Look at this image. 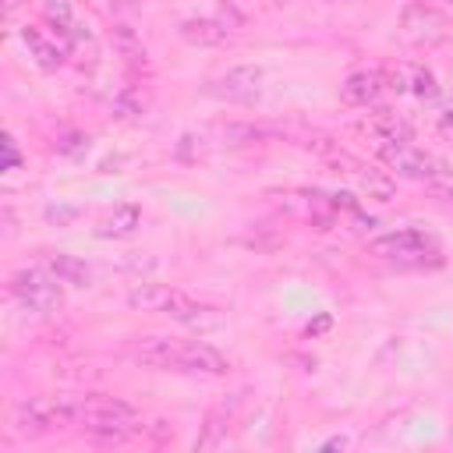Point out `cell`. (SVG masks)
<instances>
[{"mask_svg":"<svg viewBox=\"0 0 453 453\" xmlns=\"http://www.w3.org/2000/svg\"><path fill=\"white\" fill-rule=\"evenodd\" d=\"M134 361H142L156 372H180V375H223V372H230V361L202 340L145 336L134 343Z\"/></svg>","mask_w":453,"mask_h":453,"instance_id":"6da1fadb","label":"cell"},{"mask_svg":"<svg viewBox=\"0 0 453 453\" xmlns=\"http://www.w3.org/2000/svg\"><path fill=\"white\" fill-rule=\"evenodd\" d=\"M71 400H74V425L99 442H127L131 435L142 432L138 411L117 396L88 393V396H71Z\"/></svg>","mask_w":453,"mask_h":453,"instance_id":"7a4b0ae2","label":"cell"},{"mask_svg":"<svg viewBox=\"0 0 453 453\" xmlns=\"http://www.w3.org/2000/svg\"><path fill=\"white\" fill-rule=\"evenodd\" d=\"M375 156L396 173V177H407V180H421L428 188H439V184H449L453 180V170L428 149L414 145V142H375Z\"/></svg>","mask_w":453,"mask_h":453,"instance_id":"3957f363","label":"cell"},{"mask_svg":"<svg viewBox=\"0 0 453 453\" xmlns=\"http://www.w3.org/2000/svg\"><path fill=\"white\" fill-rule=\"evenodd\" d=\"M21 435H46L57 428L74 425V400L71 396H21L11 414Z\"/></svg>","mask_w":453,"mask_h":453,"instance_id":"277c9868","label":"cell"},{"mask_svg":"<svg viewBox=\"0 0 453 453\" xmlns=\"http://www.w3.org/2000/svg\"><path fill=\"white\" fill-rule=\"evenodd\" d=\"M368 251L375 258H386V262H396V265H425V262H439V244L432 234L418 230V226H400V230H389L382 237H375L368 244Z\"/></svg>","mask_w":453,"mask_h":453,"instance_id":"5b68a950","label":"cell"},{"mask_svg":"<svg viewBox=\"0 0 453 453\" xmlns=\"http://www.w3.org/2000/svg\"><path fill=\"white\" fill-rule=\"evenodd\" d=\"M11 294L18 297L21 308H28L35 315H53L64 308L60 280L53 273H42V269H18L11 276Z\"/></svg>","mask_w":453,"mask_h":453,"instance_id":"8992f818","label":"cell"},{"mask_svg":"<svg viewBox=\"0 0 453 453\" xmlns=\"http://www.w3.org/2000/svg\"><path fill=\"white\" fill-rule=\"evenodd\" d=\"M127 304L134 311H159V315H173L180 322V315L191 308V297L166 283H138L127 290Z\"/></svg>","mask_w":453,"mask_h":453,"instance_id":"52a82bcc","label":"cell"},{"mask_svg":"<svg viewBox=\"0 0 453 453\" xmlns=\"http://www.w3.org/2000/svg\"><path fill=\"white\" fill-rule=\"evenodd\" d=\"M400 28L411 42H439L446 35V18L432 4H407L400 11Z\"/></svg>","mask_w":453,"mask_h":453,"instance_id":"ba28073f","label":"cell"},{"mask_svg":"<svg viewBox=\"0 0 453 453\" xmlns=\"http://www.w3.org/2000/svg\"><path fill=\"white\" fill-rule=\"evenodd\" d=\"M212 96L226 99V103H255L258 92H262V71L244 64V67H230L223 78H216L209 85Z\"/></svg>","mask_w":453,"mask_h":453,"instance_id":"9c48e42d","label":"cell"},{"mask_svg":"<svg viewBox=\"0 0 453 453\" xmlns=\"http://www.w3.org/2000/svg\"><path fill=\"white\" fill-rule=\"evenodd\" d=\"M382 88H386V71H379V67H361V71H354V74L343 78L340 99H343L347 106H372V103L382 96Z\"/></svg>","mask_w":453,"mask_h":453,"instance_id":"30bf717a","label":"cell"},{"mask_svg":"<svg viewBox=\"0 0 453 453\" xmlns=\"http://www.w3.org/2000/svg\"><path fill=\"white\" fill-rule=\"evenodd\" d=\"M46 18L53 21V28H57L67 42H74V46H88V42H92V32H88V25L78 18L74 0H46Z\"/></svg>","mask_w":453,"mask_h":453,"instance_id":"8fae6325","label":"cell"},{"mask_svg":"<svg viewBox=\"0 0 453 453\" xmlns=\"http://www.w3.org/2000/svg\"><path fill=\"white\" fill-rule=\"evenodd\" d=\"M333 159L347 166V173L361 184V191H365L368 198H379V202H389V198H393V180H389L382 170H372V166H365L361 159H354V156H347V152H336Z\"/></svg>","mask_w":453,"mask_h":453,"instance_id":"7c38bea8","label":"cell"},{"mask_svg":"<svg viewBox=\"0 0 453 453\" xmlns=\"http://www.w3.org/2000/svg\"><path fill=\"white\" fill-rule=\"evenodd\" d=\"M386 81H393L389 88H396V92H411V96H418V99H435V96H439L435 74H432L428 67H421V64H400Z\"/></svg>","mask_w":453,"mask_h":453,"instance_id":"4fadbf2b","label":"cell"},{"mask_svg":"<svg viewBox=\"0 0 453 453\" xmlns=\"http://www.w3.org/2000/svg\"><path fill=\"white\" fill-rule=\"evenodd\" d=\"M21 42H25L28 57H32L39 67H46V71H57V67L64 64V50H60L53 39H46L35 25H25V28H21Z\"/></svg>","mask_w":453,"mask_h":453,"instance_id":"5bb4252c","label":"cell"},{"mask_svg":"<svg viewBox=\"0 0 453 453\" xmlns=\"http://www.w3.org/2000/svg\"><path fill=\"white\" fill-rule=\"evenodd\" d=\"M138 223H142V209L131 205V202H124V205H113V209L99 219L96 234H99V237H127V234H134Z\"/></svg>","mask_w":453,"mask_h":453,"instance_id":"9a60e30c","label":"cell"},{"mask_svg":"<svg viewBox=\"0 0 453 453\" xmlns=\"http://www.w3.org/2000/svg\"><path fill=\"white\" fill-rule=\"evenodd\" d=\"M180 39L191 46H219L226 39V25L216 18H188L180 21Z\"/></svg>","mask_w":453,"mask_h":453,"instance_id":"2e32d148","label":"cell"},{"mask_svg":"<svg viewBox=\"0 0 453 453\" xmlns=\"http://www.w3.org/2000/svg\"><path fill=\"white\" fill-rule=\"evenodd\" d=\"M46 269H50L60 283H67V287H88V283H92L88 265H85L81 258H74V255H64V251L46 255Z\"/></svg>","mask_w":453,"mask_h":453,"instance_id":"e0dca14e","label":"cell"},{"mask_svg":"<svg viewBox=\"0 0 453 453\" xmlns=\"http://www.w3.org/2000/svg\"><path fill=\"white\" fill-rule=\"evenodd\" d=\"M365 127H368V134L375 142H411V127L393 110H375Z\"/></svg>","mask_w":453,"mask_h":453,"instance_id":"ac0fdd59","label":"cell"},{"mask_svg":"<svg viewBox=\"0 0 453 453\" xmlns=\"http://www.w3.org/2000/svg\"><path fill=\"white\" fill-rule=\"evenodd\" d=\"M113 35H117V46H120V53H124L127 60H142V57H145V46L134 39V32H131L127 25H117Z\"/></svg>","mask_w":453,"mask_h":453,"instance_id":"d6986e66","label":"cell"},{"mask_svg":"<svg viewBox=\"0 0 453 453\" xmlns=\"http://www.w3.org/2000/svg\"><path fill=\"white\" fill-rule=\"evenodd\" d=\"M4 156H7V159H4V170H14V166L21 163V156H18V149H14V138H11V134L4 138Z\"/></svg>","mask_w":453,"mask_h":453,"instance_id":"ffe728a7","label":"cell"},{"mask_svg":"<svg viewBox=\"0 0 453 453\" xmlns=\"http://www.w3.org/2000/svg\"><path fill=\"white\" fill-rule=\"evenodd\" d=\"M435 191L442 195V202H446V205H449V212H453V180H449V184H439Z\"/></svg>","mask_w":453,"mask_h":453,"instance_id":"44dd1931","label":"cell"},{"mask_svg":"<svg viewBox=\"0 0 453 453\" xmlns=\"http://www.w3.org/2000/svg\"><path fill=\"white\" fill-rule=\"evenodd\" d=\"M439 131H442V134H449V131H453V110H446V113H442V124H439Z\"/></svg>","mask_w":453,"mask_h":453,"instance_id":"7402d4cb","label":"cell"},{"mask_svg":"<svg viewBox=\"0 0 453 453\" xmlns=\"http://www.w3.org/2000/svg\"><path fill=\"white\" fill-rule=\"evenodd\" d=\"M326 326H329V319H326V315H322V319H319V322H315V326H308V333H322V329H326Z\"/></svg>","mask_w":453,"mask_h":453,"instance_id":"603a6c76","label":"cell"},{"mask_svg":"<svg viewBox=\"0 0 453 453\" xmlns=\"http://www.w3.org/2000/svg\"><path fill=\"white\" fill-rule=\"evenodd\" d=\"M449 4H453V0H449Z\"/></svg>","mask_w":453,"mask_h":453,"instance_id":"cb8c5ba5","label":"cell"}]
</instances>
